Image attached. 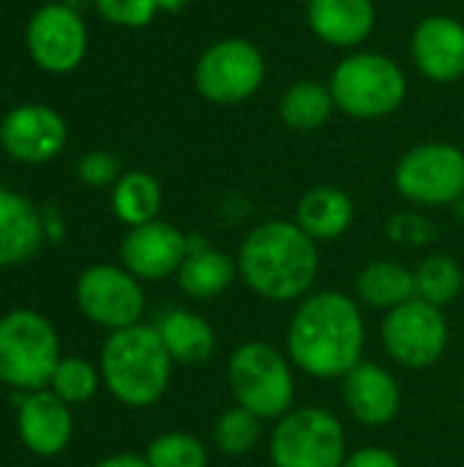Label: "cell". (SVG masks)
I'll use <instances>...</instances> for the list:
<instances>
[{"mask_svg": "<svg viewBox=\"0 0 464 467\" xmlns=\"http://www.w3.org/2000/svg\"><path fill=\"white\" fill-rule=\"evenodd\" d=\"M366 320L353 296L314 290L290 317L287 358L314 380H342L364 361Z\"/></svg>", "mask_w": 464, "mask_h": 467, "instance_id": "6da1fadb", "label": "cell"}, {"mask_svg": "<svg viewBox=\"0 0 464 467\" xmlns=\"http://www.w3.org/2000/svg\"><path fill=\"white\" fill-rule=\"evenodd\" d=\"M238 276L263 301H304L320 274L317 241L295 222L271 219L254 227L238 249Z\"/></svg>", "mask_w": 464, "mask_h": 467, "instance_id": "7a4b0ae2", "label": "cell"}, {"mask_svg": "<svg viewBox=\"0 0 464 467\" xmlns=\"http://www.w3.org/2000/svg\"><path fill=\"white\" fill-rule=\"evenodd\" d=\"M175 361L170 358L159 328L137 323L112 331L101 348V380L109 394L126 408L156 405L172 378Z\"/></svg>", "mask_w": 464, "mask_h": 467, "instance_id": "3957f363", "label": "cell"}, {"mask_svg": "<svg viewBox=\"0 0 464 467\" xmlns=\"http://www.w3.org/2000/svg\"><path fill=\"white\" fill-rule=\"evenodd\" d=\"M227 383L235 405L246 408L263 421H279L293 410V361L268 342L252 339L238 345L227 361Z\"/></svg>", "mask_w": 464, "mask_h": 467, "instance_id": "277c9868", "label": "cell"}, {"mask_svg": "<svg viewBox=\"0 0 464 467\" xmlns=\"http://www.w3.org/2000/svg\"><path fill=\"white\" fill-rule=\"evenodd\" d=\"M60 339L52 323L33 309L0 317V383L19 391H44L60 364Z\"/></svg>", "mask_w": 464, "mask_h": 467, "instance_id": "5b68a950", "label": "cell"}, {"mask_svg": "<svg viewBox=\"0 0 464 467\" xmlns=\"http://www.w3.org/2000/svg\"><path fill=\"white\" fill-rule=\"evenodd\" d=\"M331 96L336 109L358 120L394 115L407 96L405 71L380 52H353L331 74Z\"/></svg>", "mask_w": 464, "mask_h": 467, "instance_id": "8992f818", "label": "cell"}, {"mask_svg": "<svg viewBox=\"0 0 464 467\" xmlns=\"http://www.w3.org/2000/svg\"><path fill=\"white\" fill-rule=\"evenodd\" d=\"M347 454L345 427L325 408H293L268 438L273 467H345Z\"/></svg>", "mask_w": 464, "mask_h": 467, "instance_id": "52a82bcc", "label": "cell"}, {"mask_svg": "<svg viewBox=\"0 0 464 467\" xmlns=\"http://www.w3.org/2000/svg\"><path fill=\"white\" fill-rule=\"evenodd\" d=\"M394 186L413 205H457L464 200V153L451 142L416 145L399 159Z\"/></svg>", "mask_w": 464, "mask_h": 467, "instance_id": "ba28073f", "label": "cell"}, {"mask_svg": "<svg viewBox=\"0 0 464 467\" xmlns=\"http://www.w3.org/2000/svg\"><path fill=\"white\" fill-rule=\"evenodd\" d=\"M265 82V57L246 38H222L211 44L197 66L194 85L211 104L230 107L252 99Z\"/></svg>", "mask_w": 464, "mask_h": 467, "instance_id": "9c48e42d", "label": "cell"}, {"mask_svg": "<svg viewBox=\"0 0 464 467\" xmlns=\"http://www.w3.org/2000/svg\"><path fill=\"white\" fill-rule=\"evenodd\" d=\"M380 339L391 361L405 369L435 367L449 348V320L440 306L421 298L383 315Z\"/></svg>", "mask_w": 464, "mask_h": 467, "instance_id": "30bf717a", "label": "cell"}, {"mask_svg": "<svg viewBox=\"0 0 464 467\" xmlns=\"http://www.w3.org/2000/svg\"><path fill=\"white\" fill-rule=\"evenodd\" d=\"M77 304L90 323L120 331L142 323L145 290L126 268L98 263L82 271L77 282Z\"/></svg>", "mask_w": 464, "mask_h": 467, "instance_id": "8fae6325", "label": "cell"}, {"mask_svg": "<svg viewBox=\"0 0 464 467\" xmlns=\"http://www.w3.org/2000/svg\"><path fill=\"white\" fill-rule=\"evenodd\" d=\"M27 49L44 71H74L88 49L85 22L74 8L63 3L41 5L27 22Z\"/></svg>", "mask_w": 464, "mask_h": 467, "instance_id": "7c38bea8", "label": "cell"}, {"mask_svg": "<svg viewBox=\"0 0 464 467\" xmlns=\"http://www.w3.org/2000/svg\"><path fill=\"white\" fill-rule=\"evenodd\" d=\"M189 254V235L170 222L153 219L131 227L120 244V260L139 282H161L180 271Z\"/></svg>", "mask_w": 464, "mask_h": 467, "instance_id": "4fadbf2b", "label": "cell"}, {"mask_svg": "<svg viewBox=\"0 0 464 467\" xmlns=\"http://www.w3.org/2000/svg\"><path fill=\"white\" fill-rule=\"evenodd\" d=\"M3 150L22 164H41L55 159L66 145L63 118L41 104H22L0 123Z\"/></svg>", "mask_w": 464, "mask_h": 467, "instance_id": "5bb4252c", "label": "cell"}, {"mask_svg": "<svg viewBox=\"0 0 464 467\" xmlns=\"http://www.w3.org/2000/svg\"><path fill=\"white\" fill-rule=\"evenodd\" d=\"M413 63L432 82H457L464 77V25L454 16L435 14L416 25L410 38Z\"/></svg>", "mask_w": 464, "mask_h": 467, "instance_id": "9a60e30c", "label": "cell"}, {"mask_svg": "<svg viewBox=\"0 0 464 467\" xmlns=\"http://www.w3.org/2000/svg\"><path fill=\"white\" fill-rule=\"evenodd\" d=\"M342 397L347 413L369 430H380L399 416L402 391L397 378L372 361H361L342 378Z\"/></svg>", "mask_w": 464, "mask_h": 467, "instance_id": "2e32d148", "label": "cell"}, {"mask_svg": "<svg viewBox=\"0 0 464 467\" xmlns=\"http://www.w3.org/2000/svg\"><path fill=\"white\" fill-rule=\"evenodd\" d=\"M16 413V430L22 446L36 457H55L60 454L74 435L71 405H66L52 389L30 391L22 397Z\"/></svg>", "mask_w": 464, "mask_h": 467, "instance_id": "e0dca14e", "label": "cell"}, {"mask_svg": "<svg viewBox=\"0 0 464 467\" xmlns=\"http://www.w3.org/2000/svg\"><path fill=\"white\" fill-rule=\"evenodd\" d=\"M306 22L320 41L347 49L372 36L377 11L372 0H309Z\"/></svg>", "mask_w": 464, "mask_h": 467, "instance_id": "ac0fdd59", "label": "cell"}, {"mask_svg": "<svg viewBox=\"0 0 464 467\" xmlns=\"http://www.w3.org/2000/svg\"><path fill=\"white\" fill-rule=\"evenodd\" d=\"M44 244V222L36 205L8 189H0V268L27 263Z\"/></svg>", "mask_w": 464, "mask_h": 467, "instance_id": "d6986e66", "label": "cell"}, {"mask_svg": "<svg viewBox=\"0 0 464 467\" xmlns=\"http://www.w3.org/2000/svg\"><path fill=\"white\" fill-rule=\"evenodd\" d=\"M356 219V205L350 194L339 186H314L309 189L295 208V224L312 241H336L342 238Z\"/></svg>", "mask_w": 464, "mask_h": 467, "instance_id": "ffe728a7", "label": "cell"}, {"mask_svg": "<svg viewBox=\"0 0 464 467\" xmlns=\"http://www.w3.org/2000/svg\"><path fill=\"white\" fill-rule=\"evenodd\" d=\"M235 276H238V263L230 254L208 246L205 241L189 238V254L178 271V285L189 298L197 301L219 298L232 287Z\"/></svg>", "mask_w": 464, "mask_h": 467, "instance_id": "44dd1931", "label": "cell"}, {"mask_svg": "<svg viewBox=\"0 0 464 467\" xmlns=\"http://www.w3.org/2000/svg\"><path fill=\"white\" fill-rule=\"evenodd\" d=\"M159 337L170 358L180 367L208 364L216 353V331L205 317L189 309H170L159 320Z\"/></svg>", "mask_w": 464, "mask_h": 467, "instance_id": "7402d4cb", "label": "cell"}, {"mask_svg": "<svg viewBox=\"0 0 464 467\" xmlns=\"http://www.w3.org/2000/svg\"><path fill=\"white\" fill-rule=\"evenodd\" d=\"M356 293L366 306L391 312L416 298V274L397 260H375L358 271Z\"/></svg>", "mask_w": 464, "mask_h": 467, "instance_id": "603a6c76", "label": "cell"}, {"mask_svg": "<svg viewBox=\"0 0 464 467\" xmlns=\"http://www.w3.org/2000/svg\"><path fill=\"white\" fill-rule=\"evenodd\" d=\"M336 109L331 88L317 79H298L293 82L279 101L282 120L295 131H314L323 129Z\"/></svg>", "mask_w": 464, "mask_h": 467, "instance_id": "cb8c5ba5", "label": "cell"}, {"mask_svg": "<svg viewBox=\"0 0 464 467\" xmlns=\"http://www.w3.org/2000/svg\"><path fill=\"white\" fill-rule=\"evenodd\" d=\"M159 208H161V186L150 172L134 170L118 178L112 189V211L123 224L129 227L148 224L159 216Z\"/></svg>", "mask_w": 464, "mask_h": 467, "instance_id": "d4e9b609", "label": "cell"}, {"mask_svg": "<svg viewBox=\"0 0 464 467\" xmlns=\"http://www.w3.org/2000/svg\"><path fill=\"white\" fill-rule=\"evenodd\" d=\"M413 274H416V298L435 304L440 309L449 306L451 301H457L462 293V265L449 254L424 257Z\"/></svg>", "mask_w": 464, "mask_h": 467, "instance_id": "484cf974", "label": "cell"}, {"mask_svg": "<svg viewBox=\"0 0 464 467\" xmlns=\"http://www.w3.org/2000/svg\"><path fill=\"white\" fill-rule=\"evenodd\" d=\"M263 419L249 413L246 408L235 405L224 410L213 424V446L227 457L252 454L263 441Z\"/></svg>", "mask_w": 464, "mask_h": 467, "instance_id": "4316f807", "label": "cell"}, {"mask_svg": "<svg viewBox=\"0 0 464 467\" xmlns=\"http://www.w3.org/2000/svg\"><path fill=\"white\" fill-rule=\"evenodd\" d=\"M145 462L150 467H208V449L189 432H164L148 443Z\"/></svg>", "mask_w": 464, "mask_h": 467, "instance_id": "83f0119b", "label": "cell"}, {"mask_svg": "<svg viewBox=\"0 0 464 467\" xmlns=\"http://www.w3.org/2000/svg\"><path fill=\"white\" fill-rule=\"evenodd\" d=\"M101 383V369H96L85 358H60L49 389L66 402V405H85L96 397Z\"/></svg>", "mask_w": 464, "mask_h": 467, "instance_id": "f1b7e54d", "label": "cell"}, {"mask_svg": "<svg viewBox=\"0 0 464 467\" xmlns=\"http://www.w3.org/2000/svg\"><path fill=\"white\" fill-rule=\"evenodd\" d=\"M96 8L112 25L145 27L156 16L159 3L156 0H96Z\"/></svg>", "mask_w": 464, "mask_h": 467, "instance_id": "f546056e", "label": "cell"}, {"mask_svg": "<svg viewBox=\"0 0 464 467\" xmlns=\"http://www.w3.org/2000/svg\"><path fill=\"white\" fill-rule=\"evenodd\" d=\"M388 238L402 246H427L435 238V224L418 213H397L388 222Z\"/></svg>", "mask_w": 464, "mask_h": 467, "instance_id": "4dcf8cb0", "label": "cell"}, {"mask_svg": "<svg viewBox=\"0 0 464 467\" xmlns=\"http://www.w3.org/2000/svg\"><path fill=\"white\" fill-rule=\"evenodd\" d=\"M77 172H79L82 183H88V186H107V183H118L120 161L107 150H93V153L82 156Z\"/></svg>", "mask_w": 464, "mask_h": 467, "instance_id": "1f68e13d", "label": "cell"}, {"mask_svg": "<svg viewBox=\"0 0 464 467\" xmlns=\"http://www.w3.org/2000/svg\"><path fill=\"white\" fill-rule=\"evenodd\" d=\"M345 467H402L399 457L380 446H364L347 454Z\"/></svg>", "mask_w": 464, "mask_h": 467, "instance_id": "d6a6232c", "label": "cell"}, {"mask_svg": "<svg viewBox=\"0 0 464 467\" xmlns=\"http://www.w3.org/2000/svg\"><path fill=\"white\" fill-rule=\"evenodd\" d=\"M93 467H150L145 462V457H137V454H112L107 460H101L98 465Z\"/></svg>", "mask_w": 464, "mask_h": 467, "instance_id": "836d02e7", "label": "cell"}, {"mask_svg": "<svg viewBox=\"0 0 464 467\" xmlns=\"http://www.w3.org/2000/svg\"><path fill=\"white\" fill-rule=\"evenodd\" d=\"M156 3H159V11L175 14V11H183L191 0H156Z\"/></svg>", "mask_w": 464, "mask_h": 467, "instance_id": "e575fe53", "label": "cell"}, {"mask_svg": "<svg viewBox=\"0 0 464 467\" xmlns=\"http://www.w3.org/2000/svg\"><path fill=\"white\" fill-rule=\"evenodd\" d=\"M462 400H464V378H462Z\"/></svg>", "mask_w": 464, "mask_h": 467, "instance_id": "d590c367", "label": "cell"}]
</instances>
